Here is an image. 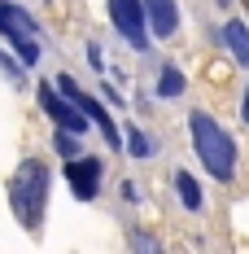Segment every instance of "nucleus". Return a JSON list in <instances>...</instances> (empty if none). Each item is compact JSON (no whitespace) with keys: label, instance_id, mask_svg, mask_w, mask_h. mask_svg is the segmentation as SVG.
<instances>
[{"label":"nucleus","instance_id":"14","mask_svg":"<svg viewBox=\"0 0 249 254\" xmlns=\"http://www.w3.org/2000/svg\"><path fill=\"white\" fill-rule=\"evenodd\" d=\"M57 88H61L66 97H79V88H75V79H70V75H57Z\"/></svg>","mask_w":249,"mask_h":254},{"label":"nucleus","instance_id":"16","mask_svg":"<svg viewBox=\"0 0 249 254\" xmlns=\"http://www.w3.org/2000/svg\"><path fill=\"white\" fill-rule=\"evenodd\" d=\"M223 4H227V0H219V9H223Z\"/></svg>","mask_w":249,"mask_h":254},{"label":"nucleus","instance_id":"10","mask_svg":"<svg viewBox=\"0 0 249 254\" xmlns=\"http://www.w3.org/2000/svg\"><path fill=\"white\" fill-rule=\"evenodd\" d=\"M175 189H179V197H184V206H193V210H197V206H201V193H197V180L188 176V171H179V176H175Z\"/></svg>","mask_w":249,"mask_h":254},{"label":"nucleus","instance_id":"11","mask_svg":"<svg viewBox=\"0 0 249 254\" xmlns=\"http://www.w3.org/2000/svg\"><path fill=\"white\" fill-rule=\"evenodd\" d=\"M179 88H184V75H179L175 66H166V70H162V83H157V92H162V97H175Z\"/></svg>","mask_w":249,"mask_h":254},{"label":"nucleus","instance_id":"2","mask_svg":"<svg viewBox=\"0 0 249 254\" xmlns=\"http://www.w3.org/2000/svg\"><path fill=\"white\" fill-rule=\"evenodd\" d=\"M193 145H197L201 162L210 167V176L232 180V171H236V145H232V136L210 114H193Z\"/></svg>","mask_w":249,"mask_h":254},{"label":"nucleus","instance_id":"15","mask_svg":"<svg viewBox=\"0 0 249 254\" xmlns=\"http://www.w3.org/2000/svg\"><path fill=\"white\" fill-rule=\"evenodd\" d=\"M245 123H249V92H245Z\"/></svg>","mask_w":249,"mask_h":254},{"label":"nucleus","instance_id":"12","mask_svg":"<svg viewBox=\"0 0 249 254\" xmlns=\"http://www.w3.org/2000/svg\"><path fill=\"white\" fill-rule=\"evenodd\" d=\"M127 145H131V153H136V158H149V153H153V145L145 140V131H131V136H127Z\"/></svg>","mask_w":249,"mask_h":254},{"label":"nucleus","instance_id":"13","mask_svg":"<svg viewBox=\"0 0 249 254\" xmlns=\"http://www.w3.org/2000/svg\"><path fill=\"white\" fill-rule=\"evenodd\" d=\"M57 149L66 153V158H75V153H79V145H75V140H70V131H66V127L57 131Z\"/></svg>","mask_w":249,"mask_h":254},{"label":"nucleus","instance_id":"3","mask_svg":"<svg viewBox=\"0 0 249 254\" xmlns=\"http://www.w3.org/2000/svg\"><path fill=\"white\" fill-rule=\"evenodd\" d=\"M0 35H9V44L18 49L26 66H35L40 62V44H35V18H26L22 9H9L4 0H0Z\"/></svg>","mask_w":249,"mask_h":254},{"label":"nucleus","instance_id":"8","mask_svg":"<svg viewBox=\"0 0 249 254\" xmlns=\"http://www.w3.org/2000/svg\"><path fill=\"white\" fill-rule=\"evenodd\" d=\"M227 44H232V57L241 62V66H249V31H245V22H227Z\"/></svg>","mask_w":249,"mask_h":254},{"label":"nucleus","instance_id":"17","mask_svg":"<svg viewBox=\"0 0 249 254\" xmlns=\"http://www.w3.org/2000/svg\"><path fill=\"white\" fill-rule=\"evenodd\" d=\"M245 9H249V0H245Z\"/></svg>","mask_w":249,"mask_h":254},{"label":"nucleus","instance_id":"7","mask_svg":"<svg viewBox=\"0 0 249 254\" xmlns=\"http://www.w3.org/2000/svg\"><path fill=\"white\" fill-rule=\"evenodd\" d=\"M145 4V13H149V22L157 35H171L175 26H179V13H175V0H140Z\"/></svg>","mask_w":249,"mask_h":254},{"label":"nucleus","instance_id":"1","mask_svg":"<svg viewBox=\"0 0 249 254\" xmlns=\"http://www.w3.org/2000/svg\"><path fill=\"white\" fill-rule=\"evenodd\" d=\"M44 202H49V167L40 158H26L22 167L13 171V180H9V206L22 219V228H31V232L40 228Z\"/></svg>","mask_w":249,"mask_h":254},{"label":"nucleus","instance_id":"6","mask_svg":"<svg viewBox=\"0 0 249 254\" xmlns=\"http://www.w3.org/2000/svg\"><path fill=\"white\" fill-rule=\"evenodd\" d=\"M66 176H70L75 197H92V193H97V180H100V162H97V158H79V162L70 158Z\"/></svg>","mask_w":249,"mask_h":254},{"label":"nucleus","instance_id":"5","mask_svg":"<svg viewBox=\"0 0 249 254\" xmlns=\"http://www.w3.org/2000/svg\"><path fill=\"white\" fill-rule=\"evenodd\" d=\"M40 105H44V114H52L66 131H83V127H88V119H83V114H75V105L61 101L52 88H40Z\"/></svg>","mask_w":249,"mask_h":254},{"label":"nucleus","instance_id":"9","mask_svg":"<svg viewBox=\"0 0 249 254\" xmlns=\"http://www.w3.org/2000/svg\"><path fill=\"white\" fill-rule=\"evenodd\" d=\"M75 101L83 105V110H88V114H92L97 123H100V131H105V140H109V145H118V127H114V119H109V114L100 110V101H92V97H75Z\"/></svg>","mask_w":249,"mask_h":254},{"label":"nucleus","instance_id":"4","mask_svg":"<svg viewBox=\"0 0 249 254\" xmlns=\"http://www.w3.org/2000/svg\"><path fill=\"white\" fill-rule=\"evenodd\" d=\"M109 18H114V26L127 35L131 49H145V44H149V40H145V4H140V0H109Z\"/></svg>","mask_w":249,"mask_h":254}]
</instances>
